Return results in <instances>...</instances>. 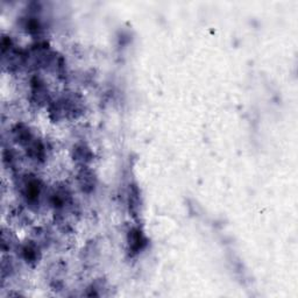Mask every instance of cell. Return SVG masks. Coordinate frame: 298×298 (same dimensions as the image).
<instances>
[{
	"label": "cell",
	"mask_w": 298,
	"mask_h": 298,
	"mask_svg": "<svg viewBox=\"0 0 298 298\" xmlns=\"http://www.w3.org/2000/svg\"><path fill=\"white\" fill-rule=\"evenodd\" d=\"M24 196L27 201V203L35 205L39 202L40 191H41V185H40L39 179L34 177H27L24 182L23 186Z\"/></svg>",
	"instance_id": "6da1fadb"
},
{
	"label": "cell",
	"mask_w": 298,
	"mask_h": 298,
	"mask_svg": "<svg viewBox=\"0 0 298 298\" xmlns=\"http://www.w3.org/2000/svg\"><path fill=\"white\" fill-rule=\"evenodd\" d=\"M147 244V240L145 235L139 229H133L128 233V246H130V251L133 254H137L140 251L145 248Z\"/></svg>",
	"instance_id": "7a4b0ae2"
},
{
	"label": "cell",
	"mask_w": 298,
	"mask_h": 298,
	"mask_svg": "<svg viewBox=\"0 0 298 298\" xmlns=\"http://www.w3.org/2000/svg\"><path fill=\"white\" fill-rule=\"evenodd\" d=\"M13 133V138L16 141L19 143L21 146L27 147L29 143H31L33 140H34V137L29 131V128L27 126H25L24 124H18L14 126L12 130Z\"/></svg>",
	"instance_id": "3957f363"
},
{
	"label": "cell",
	"mask_w": 298,
	"mask_h": 298,
	"mask_svg": "<svg viewBox=\"0 0 298 298\" xmlns=\"http://www.w3.org/2000/svg\"><path fill=\"white\" fill-rule=\"evenodd\" d=\"M78 183L84 192H91L95 186V178L92 171L86 168H83L78 174Z\"/></svg>",
	"instance_id": "277c9868"
},
{
	"label": "cell",
	"mask_w": 298,
	"mask_h": 298,
	"mask_svg": "<svg viewBox=\"0 0 298 298\" xmlns=\"http://www.w3.org/2000/svg\"><path fill=\"white\" fill-rule=\"evenodd\" d=\"M32 95L38 103H45L48 98V91L45 83L36 77L32 80Z\"/></svg>",
	"instance_id": "5b68a950"
},
{
	"label": "cell",
	"mask_w": 298,
	"mask_h": 298,
	"mask_svg": "<svg viewBox=\"0 0 298 298\" xmlns=\"http://www.w3.org/2000/svg\"><path fill=\"white\" fill-rule=\"evenodd\" d=\"M73 157H75L76 161L82 162V163H86V162H89L91 160L92 154L85 145H78L73 148Z\"/></svg>",
	"instance_id": "8992f818"
},
{
	"label": "cell",
	"mask_w": 298,
	"mask_h": 298,
	"mask_svg": "<svg viewBox=\"0 0 298 298\" xmlns=\"http://www.w3.org/2000/svg\"><path fill=\"white\" fill-rule=\"evenodd\" d=\"M23 256L27 262H35L39 257V249L34 244H27L23 248Z\"/></svg>",
	"instance_id": "52a82bcc"
},
{
	"label": "cell",
	"mask_w": 298,
	"mask_h": 298,
	"mask_svg": "<svg viewBox=\"0 0 298 298\" xmlns=\"http://www.w3.org/2000/svg\"><path fill=\"white\" fill-rule=\"evenodd\" d=\"M139 190L135 186H132L131 192H130V210L134 213V216H137L139 211V204H140V198H139Z\"/></svg>",
	"instance_id": "ba28073f"
},
{
	"label": "cell",
	"mask_w": 298,
	"mask_h": 298,
	"mask_svg": "<svg viewBox=\"0 0 298 298\" xmlns=\"http://www.w3.org/2000/svg\"><path fill=\"white\" fill-rule=\"evenodd\" d=\"M25 27L27 29V32L32 33V34H36V33L41 31V24H40L39 19H36V18H33V17H29L26 19Z\"/></svg>",
	"instance_id": "9c48e42d"
}]
</instances>
